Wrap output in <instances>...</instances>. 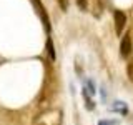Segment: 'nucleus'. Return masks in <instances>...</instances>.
Here are the masks:
<instances>
[{
  "instance_id": "6e6552de",
  "label": "nucleus",
  "mask_w": 133,
  "mask_h": 125,
  "mask_svg": "<svg viewBox=\"0 0 133 125\" xmlns=\"http://www.w3.org/2000/svg\"><path fill=\"white\" fill-rule=\"evenodd\" d=\"M57 2H58V5H60V8L63 12L68 10V0H57Z\"/></svg>"
},
{
  "instance_id": "20e7f679",
  "label": "nucleus",
  "mask_w": 133,
  "mask_h": 125,
  "mask_svg": "<svg viewBox=\"0 0 133 125\" xmlns=\"http://www.w3.org/2000/svg\"><path fill=\"white\" fill-rule=\"evenodd\" d=\"M131 50H133L131 39H130V35H125L123 40H122V45H120V53H122V57L127 58V57L131 53Z\"/></svg>"
},
{
  "instance_id": "7ed1b4c3",
  "label": "nucleus",
  "mask_w": 133,
  "mask_h": 125,
  "mask_svg": "<svg viewBox=\"0 0 133 125\" xmlns=\"http://www.w3.org/2000/svg\"><path fill=\"white\" fill-rule=\"evenodd\" d=\"M113 18H115V30L120 35V33L125 30V25H127V15H125V12H122V10H116Z\"/></svg>"
},
{
  "instance_id": "9d476101",
  "label": "nucleus",
  "mask_w": 133,
  "mask_h": 125,
  "mask_svg": "<svg viewBox=\"0 0 133 125\" xmlns=\"http://www.w3.org/2000/svg\"><path fill=\"white\" fill-rule=\"evenodd\" d=\"M98 125H113V122H107V120H102Z\"/></svg>"
},
{
  "instance_id": "0eeeda50",
  "label": "nucleus",
  "mask_w": 133,
  "mask_h": 125,
  "mask_svg": "<svg viewBox=\"0 0 133 125\" xmlns=\"http://www.w3.org/2000/svg\"><path fill=\"white\" fill-rule=\"evenodd\" d=\"M77 5L80 7V10L85 12L87 8H88V0H77Z\"/></svg>"
},
{
  "instance_id": "f03ea898",
  "label": "nucleus",
  "mask_w": 133,
  "mask_h": 125,
  "mask_svg": "<svg viewBox=\"0 0 133 125\" xmlns=\"http://www.w3.org/2000/svg\"><path fill=\"white\" fill-rule=\"evenodd\" d=\"M32 2H33V5H35L37 12H38V15H40L42 22H43V27H45V30H47V32L50 33V18H48L47 12H45V7H43V3H42L40 0H32Z\"/></svg>"
},
{
  "instance_id": "f257e3e1",
  "label": "nucleus",
  "mask_w": 133,
  "mask_h": 125,
  "mask_svg": "<svg viewBox=\"0 0 133 125\" xmlns=\"http://www.w3.org/2000/svg\"><path fill=\"white\" fill-rule=\"evenodd\" d=\"M35 125H60L62 123V112L57 108H50L45 110L33 120Z\"/></svg>"
},
{
  "instance_id": "39448f33",
  "label": "nucleus",
  "mask_w": 133,
  "mask_h": 125,
  "mask_svg": "<svg viewBox=\"0 0 133 125\" xmlns=\"http://www.w3.org/2000/svg\"><path fill=\"white\" fill-rule=\"evenodd\" d=\"M82 95H83V100H85V107H87V110H93V108H95V103H93V100L90 98V93L87 92L85 87H83V90H82Z\"/></svg>"
},
{
  "instance_id": "423d86ee",
  "label": "nucleus",
  "mask_w": 133,
  "mask_h": 125,
  "mask_svg": "<svg viewBox=\"0 0 133 125\" xmlns=\"http://www.w3.org/2000/svg\"><path fill=\"white\" fill-rule=\"evenodd\" d=\"M47 48H48L50 58H52V60H55V50H53V43H52V39H50V37H48V40H47Z\"/></svg>"
},
{
  "instance_id": "1a4fd4ad",
  "label": "nucleus",
  "mask_w": 133,
  "mask_h": 125,
  "mask_svg": "<svg viewBox=\"0 0 133 125\" xmlns=\"http://www.w3.org/2000/svg\"><path fill=\"white\" fill-rule=\"evenodd\" d=\"M128 77H130V80L133 82V62L128 64Z\"/></svg>"
}]
</instances>
